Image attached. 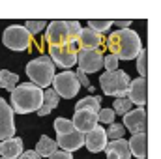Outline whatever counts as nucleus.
I'll use <instances>...</instances> for the list:
<instances>
[{
    "instance_id": "2eb2a0df",
    "label": "nucleus",
    "mask_w": 161,
    "mask_h": 159,
    "mask_svg": "<svg viewBox=\"0 0 161 159\" xmlns=\"http://www.w3.org/2000/svg\"><path fill=\"white\" fill-rule=\"evenodd\" d=\"M71 123H73V127H75L79 133L84 135V133L92 131V129L97 125V114H94V112H86V111H75Z\"/></svg>"
},
{
    "instance_id": "c85d7f7f",
    "label": "nucleus",
    "mask_w": 161,
    "mask_h": 159,
    "mask_svg": "<svg viewBox=\"0 0 161 159\" xmlns=\"http://www.w3.org/2000/svg\"><path fill=\"white\" fill-rule=\"evenodd\" d=\"M114 111L113 109H99V112H97V122H101V123H114Z\"/></svg>"
},
{
    "instance_id": "b1692460",
    "label": "nucleus",
    "mask_w": 161,
    "mask_h": 159,
    "mask_svg": "<svg viewBox=\"0 0 161 159\" xmlns=\"http://www.w3.org/2000/svg\"><path fill=\"white\" fill-rule=\"evenodd\" d=\"M113 23L114 21H109V19H90L88 21V28H92L94 32H97V34H103V32H107L109 28H113Z\"/></svg>"
},
{
    "instance_id": "f257e3e1",
    "label": "nucleus",
    "mask_w": 161,
    "mask_h": 159,
    "mask_svg": "<svg viewBox=\"0 0 161 159\" xmlns=\"http://www.w3.org/2000/svg\"><path fill=\"white\" fill-rule=\"evenodd\" d=\"M103 43L111 51V54H114L118 60H133L142 51V41L139 38V34L131 28L114 30L113 34H109V38Z\"/></svg>"
},
{
    "instance_id": "9b49d317",
    "label": "nucleus",
    "mask_w": 161,
    "mask_h": 159,
    "mask_svg": "<svg viewBox=\"0 0 161 159\" xmlns=\"http://www.w3.org/2000/svg\"><path fill=\"white\" fill-rule=\"evenodd\" d=\"M15 137V120L13 111L6 99L0 97V140Z\"/></svg>"
},
{
    "instance_id": "cd10ccee",
    "label": "nucleus",
    "mask_w": 161,
    "mask_h": 159,
    "mask_svg": "<svg viewBox=\"0 0 161 159\" xmlns=\"http://www.w3.org/2000/svg\"><path fill=\"white\" fill-rule=\"evenodd\" d=\"M124 133H125V129H124V125L122 123H111L109 125V129L105 131V135H107V140L111 139V140H118L124 137Z\"/></svg>"
},
{
    "instance_id": "412c9836",
    "label": "nucleus",
    "mask_w": 161,
    "mask_h": 159,
    "mask_svg": "<svg viewBox=\"0 0 161 159\" xmlns=\"http://www.w3.org/2000/svg\"><path fill=\"white\" fill-rule=\"evenodd\" d=\"M56 150H58L56 140H53V139H49L47 135H43L40 140H38V144H36V150H34V152H36L40 157H51Z\"/></svg>"
},
{
    "instance_id": "72a5a7b5",
    "label": "nucleus",
    "mask_w": 161,
    "mask_h": 159,
    "mask_svg": "<svg viewBox=\"0 0 161 159\" xmlns=\"http://www.w3.org/2000/svg\"><path fill=\"white\" fill-rule=\"evenodd\" d=\"M49 159H73V154H69V152H64V150H56L53 156Z\"/></svg>"
},
{
    "instance_id": "7c9ffc66",
    "label": "nucleus",
    "mask_w": 161,
    "mask_h": 159,
    "mask_svg": "<svg viewBox=\"0 0 161 159\" xmlns=\"http://www.w3.org/2000/svg\"><path fill=\"white\" fill-rule=\"evenodd\" d=\"M118 58L114 56V54H107V56H103V68L107 69V71H114V69H118Z\"/></svg>"
},
{
    "instance_id": "423d86ee",
    "label": "nucleus",
    "mask_w": 161,
    "mask_h": 159,
    "mask_svg": "<svg viewBox=\"0 0 161 159\" xmlns=\"http://www.w3.org/2000/svg\"><path fill=\"white\" fill-rule=\"evenodd\" d=\"M53 90L58 94V97L71 99V97H75L79 94L80 84L73 71H62V73L54 75V79H53Z\"/></svg>"
},
{
    "instance_id": "1a4fd4ad",
    "label": "nucleus",
    "mask_w": 161,
    "mask_h": 159,
    "mask_svg": "<svg viewBox=\"0 0 161 159\" xmlns=\"http://www.w3.org/2000/svg\"><path fill=\"white\" fill-rule=\"evenodd\" d=\"M45 43L49 47H62V45L69 43V32H68L66 21H53L47 25Z\"/></svg>"
},
{
    "instance_id": "4468645a",
    "label": "nucleus",
    "mask_w": 161,
    "mask_h": 159,
    "mask_svg": "<svg viewBox=\"0 0 161 159\" xmlns=\"http://www.w3.org/2000/svg\"><path fill=\"white\" fill-rule=\"evenodd\" d=\"M75 45H77V49H99L101 45H103V36L101 34H97V32H94L92 28H80L79 36H77V40H75Z\"/></svg>"
},
{
    "instance_id": "2f4dec72",
    "label": "nucleus",
    "mask_w": 161,
    "mask_h": 159,
    "mask_svg": "<svg viewBox=\"0 0 161 159\" xmlns=\"http://www.w3.org/2000/svg\"><path fill=\"white\" fill-rule=\"evenodd\" d=\"M137 69H139V75L141 77L146 75V51L144 49L137 54Z\"/></svg>"
},
{
    "instance_id": "9d476101",
    "label": "nucleus",
    "mask_w": 161,
    "mask_h": 159,
    "mask_svg": "<svg viewBox=\"0 0 161 159\" xmlns=\"http://www.w3.org/2000/svg\"><path fill=\"white\" fill-rule=\"evenodd\" d=\"M124 129H127L131 135L146 133V111H144V107L131 109L127 114H124Z\"/></svg>"
},
{
    "instance_id": "a211bd4d",
    "label": "nucleus",
    "mask_w": 161,
    "mask_h": 159,
    "mask_svg": "<svg viewBox=\"0 0 161 159\" xmlns=\"http://www.w3.org/2000/svg\"><path fill=\"white\" fill-rule=\"evenodd\" d=\"M21 154H23V139L11 137L6 140H0V157L17 159Z\"/></svg>"
},
{
    "instance_id": "6e6552de",
    "label": "nucleus",
    "mask_w": 161,
    "mask_h": 159,
    "mask_svg": "<svg viewBox=\"0 0 161 159\" xmlns=\"http://www.w3.org/2000/svg\"><path fill=\"white\" fill-rule=\"evenodd\" d=\"M77 66L79 71L84 75L88 73H96L103 68V51L101 49H80L77 52Z\"/></svg>"
},
{
    "instance_id": "c9c22d12",
    "label": "nucleus",
    "mask_w": 161,
    "mask_h": 159,
    "mask_svg": "<svg viewBox=\"0 0 161 159\" xmlns=\"http://www.w3.org/2000/svg\"><path fill=\"white\" fill-rule=\"evenodd\" d=\"M113 26H116V30H124V28L131 26V21H116V23H113Z\"/></svg>"
},
{
    "instance_id": "f704fd0d",
    "label": "nucleus",
    "mask_w": 161,
    "mask_h": 159,
    "mask_svg": "<svg viewBox=\"0 0 161 159\" xmlns=\"http://www.w3.org/2000/svg\"><path fill=\"white\" fill-rule=\"evenodd\" d=\"M17 159H41V157L36 154V152H34V150H26V152H23V154H21Z\"/></svg>"
},
{
    "instance_id": "f3484780",
    "label": "nucleus",
    "mask_w": 161,
    "mask_h": 159,
    "mask_svg": "<svg viewBox=\"0 0 161 159\" xmlns=\"http://www.w3.org/2000/svg\"><path fill=\"white\" fill-rule=\"evenodd\" d=\"M105 154H107V159H131L129 144H127L125 139H118V140L107 142Z\"/></svg>"
},
{
    "instance_id": "5701e85b",
    "label": "nucleus",
    "mask_w": 161,
    "mask_h": 159,
    "mask_svg": "<svg viewBox=\"0 0 161 159\" xmlns=\"http://www.w3.org/2000/svg\"><path fill=\"white\" fill-rule=\"evenodd\" d=\"M17 82H19V75L17 73L8 71V69H2L0 71V88H4V90H8L11 94L13 88L17 86Z\"/></svg>"
},
{
    "instance_id": "aec40b11",
    "label": "nucleus",
    "mask_w": 161,
    "mask_h": 159,
    "mask_svg": "<svg viewBox=\"0 0 161 159\" xmlns=\"http://www.w3.org/2000/svg\"><path fill=\"white\" fill-rule=\"evenodd\" d=\"M58 101H60L58 94H56L53 88H47V90L43 92V101H41V107L38 109V114H40V116H47V114H51L53 109H56Z\"/></svg>"
},
{
    "instance_id": "0eeeda50",
    "label": "nucleus",
    "mask_w": 161,
    "mask_h": 159,
    "mask_svg": "<svg viewBox=\"0 0 161 159\" xmlns=\"http://www.w3.org/2000/svg\"><path fill=\"white\" fill-rule=\"evenodd\" d=\"M77 45L75 43H68V45H62V47H49V58L53 60L54 68H64L66 71L69 68H73L77 64Z\"/></svg>"
},
{
    "instance_id": "bb28decb",
    "label": "nucleus",
    "mask_w": 161,
    "mask_h": 159,
    "mask_svg": "<svg viewBox=\"0 0 161 159\" xmlns=\"http://www.w3.org/2000/svg\"><path fill=\"white\" fill-rule=\"evenodd\" d=\"M25 28H26L28 34L34 38V36H38L40 32H43V28H47V21H45V19H40V21H26Z\"/></svg>"
},
{
    "instance_id": "f03ea898",
    "label": "nucleus",
    "mask_w": 161,
    "mask_h": 159,
    "mask_svg": "<svg viewBox=\"0 0 161 159\" xmlns=\"http://www.w3.org/2000/svg\"><path fill=\"white\" fill-rule=\"evenodd\" d=\"M43 101V90L32 82L17 84L11 92V111L13 114H28L38 112Z\"/></svg>"
},
{
    "instance_id": "a878e982",
    "label": "nucleus",
    "mask_w": 161,
    "mask_h": 159,
    "mask_svg": "<svg viewBox=\"0 0 161 159\" xmlns=\"http://www.w3.org/2000/svg\"><path fill=\"white\" fill-rule=\"evenodd\" d=\"M131 107H133V105L129 103L127 97H118V99H114V103H113L111 109L114 111V114H122V116H124V114H127V112L131 111Z\"/></svg>"
},
{
    "instance_id": "473e14b6",
    "label": "nucleus",
    "mask_w": 161,
    "mask_h": 159,
    "mask_svg": "<svg viewBox=\"0 0 161 159\" xmlns=\"http://www.w3.org/2000/svg\"><path fill=\"white\" fill-rule=\"evenodd\" d=\"M75 77H77V80H79V84H80V86H86V88H88L90 92H94V86L90 84V80H88V75H84L82 71H79V69H77Z\"/></svg>"
},
{
    "instance_id": "6ab92c4d",
    "label": "nucleus",
    "mask_w": 161,
    "mask_h": 159,
    "mask_svg": "<svg viewBox=\"0 0 161 159\" xmlns=\"http://www.w3.org/2000/svg\"><path fill=\"white\" fill-rule=\"evenodd\" d=\"M146 133H139V135H131V139L127 140L129 144V152L131 156H135L137 159L146 157Z\"/></svg>"
},
{
    "instance_id": "4be33fe9",
    "label": "nucleus",
    "mask_w": 161,
    "mask_h": 159,
    "mask_svg": "<svg viewBox=\"0 0 161 159\" xmlns=\"http://www.w3.org/2000/svg\"><path fill=\"white\" fill-rule=\"evenodd\" d=\"M99 109H101V105H99V97H96V96L82 97V99L77 101V105H75V111H86V112H94V114H97Z\"/></svg>"
},
{
    "instance_id": "7ed1b4c3",
    "label": "nucleus",
    "mask_w": 161,
    "mask_h": 159,
    "mask_svg": "<svg viewBox=\"0 0 161 159\" xmlns=\"http://www.w3.org/2000/svg\"><path fill=\"white\" fill-rule=\"evenodd\" d=\"M26 75H28L30 82L36 84L38 88H49L54 79V64L47 54H41L28 62Z\"/></svg>"
},
{
    "instance_id": "20e7f679",
    "label": "nucleus",
    "mask_w": 161,
    "mask_h": 159,
    "mask_svg": "<svg viewBox=\"0 0 161 159\" xmlns=\"http://www.w3.org/2000/svg\"><path fill=\"white\" fill-rule=\"evenodd\" d=\"M99 86L103 90V94L113 96V97H125L127 88H129V75L122 69L114 71H105L99 77Z\"/></svg>"
},
{
    "instance_id": "ddd939ff",
    "label": "nucleus",
    "mask_w": 161,
    "mask_h": 159,
    "mask_svg": "<svg viewBox=\"0 0 161 159\" xmlns=\"http://www.w3.org/2000/svg\"><path fill=\"white\" fill-rule=\"evenodd\" d=\"M125 97L129 99L131 105L135 103L139 107H144V103H146V79L139 77V79L129 80V88H127Z\"/></svg>"
},
{
    "instance_id": "e433bc0d",
    "label": "nucleus",
    "mask_w": 161,
    "mask_h": 159,
    "mask_svg": "<svg viewBox=\"0 0 161 159\" xmlns=\"http://www.w3.org/2000/svg\"><path fill=\"white\" fill-rule=\"evenodd\" d=\"M0 159H4V157H0Z\"/></svg>"
},
{
    "instance_id": "dca6fc26",
    "label": "nucleus",
    "mask_w": 161,
    "mask_h": 159,
    "mask_svg": "<svg viewBox=\"0 0 161 159\" xmlns=\"http://www.w3.org/2000/svg\"><path fill=\"white\" fill-rule=\"evenodd\" d=\"M58 148H62L64 152H75L84 146V135L79 133L77 129L71 131V133H66V135H58V140H56Z\"/></svg>"
},
{
    "instance_id": "c756f323",
    "label": "nucleus",
    "mask_w": 161,
    "mask_h": 159,
    "mask_svg": "<svg viewBox=\"0 0 161 159\" xmlns=\"http://www.w3.org/2000/svg\"><path fill=\"white\" fill-rule=\"evenodd\" d=\"M66 25H68V32H69V43H75L80 28H82L80 23L79 21H66Z\"/></svg>"
},
{
    "instance_id": "39448f33",
    "label": "nucleus",
    "mask_w": 161,
    "mask_h": 159,
    "mask_svg": "<svg viewBox=\"0 0 161 159\" xmlns=\"http://www.w3.org/2000/svg\"><path fill=\"white\" fill-rule=\"evenodd\" d=\"M2 43L11 49V51H30L32 47V36L28 30L21 25H11L4 30L2 34Z\"/></svg>"
},
{
    "instance_id": "f8f14e48",
    "label": "nucleus",
    "mask_w": 161,
    "mask_h": 159,
    "mask_svg": "<svg viewBox=\"0 0 161 159\" xmlns=\"http://www.w3.org/2000/svg\"><path fill=\"white\" fill-rule=\"evenodd\" d=\"M107 135H105V129L101 125H96L92 131L84 133V146L88 148V152L92 154H97V152H103L105 146H107Z\"/></svg>"
},
{
    "instance_id": "393cba45",
    "label": "nucleus",
    "mask_w": 161,
    "mask_h": 159,
    "mask_svg": "<svg viewBox=\"0 0 161 159\" xmlns=\"http://www.w3.org/2000/svg\"><path fill=\"white\" fill-rule=\"evenodd\" d=\"M54 131H56V135H66V133L75 131V127H73L71 120H68V118H56V120H54Z\"/></svg>"
}]
</instances>
